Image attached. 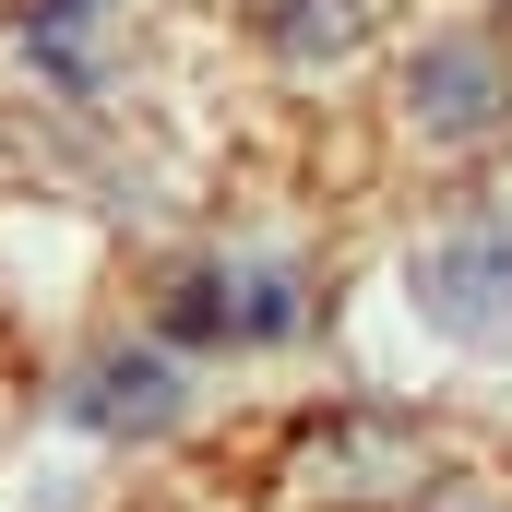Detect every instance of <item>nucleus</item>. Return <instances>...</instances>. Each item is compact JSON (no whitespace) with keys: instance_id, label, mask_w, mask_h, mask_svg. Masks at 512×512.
<instances>
[{"instance_id":"5","label":"nucleus","mask_w":512,"mask_h":512,"mask_svg":"<svg viewBox=\"0 0 512 512\" xmlns=\"http://www.w3.org/2000/svg\"><path fill=\"white\" fill-rule=\"evenodd\" d=\"M358 36V0H286V48L310 60V48H346Z\"/></svg>"},{"instance_id":"3","label":"nucleus","mask_w":512,"mask_h":512,"mask_svg":"<svg viewBox=\"0 0 512 512\" xmlns=\"http://www.w3.org/2000/svg\"><path fill=\"white\" fill-rule=\"evenodd\" d=\"M405 96H417V120H429V131H477V120H489V108L512 96V72H501V48L453 36V48H417Z\"/></svg>"},{"instance_id":"8","label":"nucleus","mask_w":512,"mask_h":512,"mask_svg":"<svg viewBox=\"0 0 512 512\" xmlns=\"http://www.w3.org/2000/svg\"><path fill=\"white\" fill-rule=\"evenodd\" d=\"M417 512H512V501H501V489H429Z\"/></svg>"},{"instance_id":"2","label":"nucleus","mask_w":512,"mask_h":512,"mask_svg":"<svg viewBox=\"0 0 512 512\" xmlns=\"http://www.w3.org/2000/svg\"><path fill=\"white\" fill-rule=\"evenodd\" d=\"M417 429H393V417H334L310 453H298V477L310 489H334V501H393V489H417Z\"/></svg>"},{"instance_id":"4","label":"nucleus","mask_w":512,"mask_h":512,"mask_svg":"<svg viewBox=\"0 0 512 512\" xmlns=\"http://www.w3.org/2000/svg\"><path fill=\"white\" fill-rule=\"evenodd\" d=\"M84 417H108V429H155V417H167V370H155V358H108L96 393H84Z\"/></svg>"},{"instance_id":"6","label":"nucleus","mask_w":512,"mask_h":512,"mask_svg":"<svg viewBox=\"0 0 512 512\" xmlns=\"http://www.w3.org/2000/svg\"><path fill=\"white\" fill-rule=\"evenodd\" d=\"M167 334H227V298H215V286H179V298H167Z\"/></svg>"},{"instance_id":"7","label":"nucleus","mask_w":512,"mask_h":512,"mask_svg":"<svg viewBox=\"0 0 512 512\" xmlns=\"http://www.w3.org/2000/svg\"><path fill=\"white\" fill-rule=\"evenodd\" d=\"M239 322H251V334H286V322H298V286H286V274H262V286H251V310H239Z\"/></svg>"},{"instance_id":"1","label":"nucleus","mask_w":512,"mask_h":512,"mask_svg":"<svg viewBox=\"0 0 512 512\" xmlns=\"http://www.w3.org/2000/svg\"><path fill=\"white\" fill-rule=\"evenodd\" d=\"M417 310L453 334V346H512V239H441V251H417Z\"/></svg>"}]
</instances>
